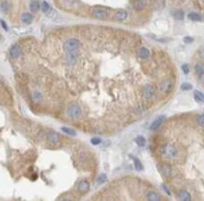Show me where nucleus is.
<instances>
[{
  "instance_id": "obj_16",
  "label": "nucleus",
  "mask_w": 204,
  "mask_h": 201,
  "mask_svg": "<svg viewBox=\"0 0 204 201\" xmlns=\"http://www.w3.org/2000/svg\"><path fill=\"white\" fill-rule=\"evenodd\" d=\"M147 198H148V200H150V201H160V200H161L160 197L157 195L156 192H154V191H150V192L147 194Z\"/></svg>"
},
{
  "instance_id": "obj_23",
  "label": "nucleus",
  "mask_w": 204,
  "mask_h": 201,
  "mask_svg": "<svg viewBox=\"0 0 204 201\" xmlns=\"http://www.w3.org/2000/svg\"><path fill=\"white\" fill-rule=\"evenodd\" d=\"M40 8H41V10H42L43 13H48V12L50 11V5H49V4L47 1H45V0L41 2Z\"/></svg>"
},
{
  "instance_id": "obj_15",
  "label": "nucleus",
  "mask_w": 204,
  "mask_h": 201,
  "mask_svg": "<svg viewBox=\"0 0 204 201\" xmlns=\"http://www.w3.org/2000/svg\"><path fill=\"white\" fill-rule=\"evenodd\" d=\"M133 6L135 10H142L145 7V2L144 0H135L133 4Z\"/></svg>"
},
{
  "instance_id": "obj_35",
  "label": "nucleus",
  "mask_w": 204,
  "mask_h": 201,
  "mask_svg": "<svg viewBox=\"0 0 204 201\" xmlns=\"http://www.w3.org/2000/svg\"><path fill=\"white\" fill-rule=\"evenodd\" d=\"M200 56H201L202 58H204V47H202V48L200 49Z\"/></svg>"
},
{
  "instance_id": "obj_19",
  "label": "nucleus",
  "mask_w": 204,
  "mask_h": 201,
  "mask_svg": "<svg viewBox=\"0 0 204 201\" xmlns=\"http://www.w3.org/2000/svg\"><path fill=\"white\" fill-rule=\"evenodd\" d=\"M0 7H1V11L2 12L7 13L9 10H10L11 5H10V3H9L8 1H3L1 3V5H0Z\"/></svg>"
},
{
  "instance_id": "obj_17",
  "label": "nucleus",
  "mask_w": 204,
  "mask_h": 201,
  "mask_svg": "<svg viewBox=\"0 0 204 201\" xmlns=\"http://www.w3.org/2000/svg\"><path fill=\"white\" fill-rule=\"evenodd\" d=\"M48 140L51 143H57L59 140V135L55 132H51L48 136Z\"/></svg>"
},
{
  "instance_id": "obj_28",
  "label": "nucleus",
  "mask_w": 204,
  "mask_h": 201,
  "mask_svg": "<svg viewBox=\"0 0 204 201\" xmlns=\"http://www.w3.org/2000/svg\"><path fill=\"white\" fill-rule=\"evenodd\" d=\"M106 181H107V175L106 174H100L97 179V183L98 184H102Z\"/></svg>"
},
{
  "instance_id": "obj_18",
  "label": "nucleus",
  "mask_w": 204,
  "mask_h": 201,
  "mask_svg": "<svg viewBox=\"0 0 204 201\" xmlns=\"http://www.w3.org/2000/svg\"><path fill=\"white\" fill-rule=\"evenodd\" d=\"M188 17H189L190 20H192L193 22H200V21L202 20L201 16L199 14H197V13H190Z\"/></svg>"
},
{
  "instance_id": "obj_21",
  "label": "nucleus",
  "mask_w": 204,
  "mask_h": 201,
  "mask_svg": "<svg viewBox=\"0 0 204 201\" xmlns=\"http://www.w3.org/2000/svg\"><path fill=\"white\" fill-rule=\"evenodd\" d=\"M32 99L35 103H39L41 101L42 99V95L40 94V92L39 91H34L33 94H32Z\"/></svg>"
},
{
  "instance_id": "obj_11",
  "label": "nucleus",
  "mask_w": 204,
  "mask_h": 201,
  "mask_svg": "<svg viewBox=\"0 0 204 201\" xmlns=\"http://www.w3.org/2000/svg\"><path fill=\"white\" fill-rule=\"evenodd\" d=\"M21 54H22V50L21 48L18 47V46L14 45L13 46V47L11 48L10 49V56L14 58H17V57H19L21 56Z\"/></svg>"
},
{
  "instance_id": "obj_22",
  "label": "nucleus",
  "mask_w": 204,
  "mask_h": 201,
  "mask_svg": "<svg viewBox=\"0 0 204 201\" xmlns=\"http://www.w3.org/2000/svg\"><path fill=\"white\" fill-rule=\"evenodd\" d=\"M30 9H31V11L33 12V13L38 12L39 9H40V4L38 3V1H32L30 4Z\"/></svg>"
},
{
  "instance_id": "obj_4",
  "label": "nucleus",
  "mask_w": 204,
  "mask_h": 201,
  "mask_svg": "<svg viewBox=\"0 0 204 201\" xmlns=\"http://www.w3.org/2000/svg\"><path fill=\"white\" fill-rule=\"evenodd\" d=\"M164 154L166 157H168L169 158H175L177 157L178 155V150L177 148H175L172 145H168L166 146L164 149Z\"/></svg>"
},
{
  "instance_id": "obj_26",
  "label": "nucleus",
  "mask_w": 204,
  "mask_h": 201,
  "mask_svg": "<svg viewBox=\"0 0 204 201\" xmlns=\"http://www.w3.org/2000/svg\"><path fill=\"white\" fill-rule=\"evenodd\" d=\"M133 162H134V167L137 171H142L143 170V166H142V164L141 163V161L137 159V158H134L133 159Z\"/></svg>"
},
{
  "instance_id": "obj_14",
  "label": "nucleus",
  "mask_w": 204,
  "mask_h": 201,
  "mask_svg": "<svg viewBox=\"0 0 204 201\" xmlns=\"http://www.w3.org/2000/svg\"><path fill=\"white\" fill-rule=\"evenodd\" d=\"M178 198L182 201H190L192 197L187 191H180L178 194Z\"/></svg>"
},
{
  "instance_id": "obj_2",
  "label": "nucleus",
  "mask_w": 204,
  "mask_h": 201,
  "mask_svg": "<svg viewBox=\"0 0 204 201\" xmlns=\"http://www.w3.org/2000/svg\"><path fill=\"white\" fill-rule=\"evenodd\" d=\"M67 114L71 118H73V119H78V118L81 116V108L78 105L73 104V105L68 106Z\"/></svg>"
},
{
  "instance_id": "obj_3",
  "label": "nucleus",
  "mask_w": 204,
  "mask_h": 201,
  "mask_svg": "<svg viewBox=\"0 0 204 201\" xmlns=\"http://www.w3.org/2000/svg\"><path fill=\"white\" fill-rule=\"evenodd\" d=\"M92 15H93V17L96 18V19L106 20L109 15V13L104 8H96L95 10L92 12Z\"/></svg>"
},
{
  "instance_id": "obj_5",
  "label": "nucleus",
  "mask_w": 204,
  "mask_h": 201,
  "mask_svg": "<svg viewBox=\"0 0 204 201\" xmlns=\"http://www.w3.org/2000/svg\"><path fill=\"white\" fill-rule=\"evenodd\" d=\"M154 88L151 84H147L142 88V95L145 98L149 99L154 96Z\"/></svg>"
},
{
  "instance_id": "obj_31",
  "label": "nucleus",
  "mask_w": 204,
  "mask_h": 201,
  "mask_svg": "<svg viewBox=\"0 0 204 201\" xmlns=\"http://www.w3.org/2000/svg\"><path fill=\"white\" fill-rule=\"evenodd\" d=\"M197 123L200 126L204 127V114H201L197 118Z\"/></svg>"
},
{
  "instance_id": "obj_8",
  "label": "nucleus",
  "mask_w": 204,
  "mask_h": 201,
  "mask_svg": "<svg viewBox=\"0 0 204 201\" xmlns=\"http://www.w3.org/2000/svg\"><path fill=\"white\" fill-rule=\"evenodd\" d=\"M78 189L80 192L81 193H86L89 191L90 189V183L85 181V180H82L79 182V184H78Z\"/></svg>"
},
{
  "instance_id": "obj_24",
  "label": "nucleus",
  "mask_w": 204,
  "mask_h": 201,
  "mask_svg": "<svg viewBox=\"0 0 204 201\" xmlns=\"http://www.w3.org/2000/svg\"><path fill=\"white\" fill-rule=\"evenodd\" d=\"M62 132L64 133H66L67 135H71V136H75L76 135V132L73 129H71V128H68V127H63Z\"/></svg>"
},
{
  "instance_id": "obj_13",
  "label": "nucleus",
  "mask_w": 204,
  "mask_h": 201,
  "mask_svg": "<svg viewBox=\"0 0 204 201\" xmlns=\"http://www.w3.org/2000/svg\"><path fill=\"white\" fill-rule=\"evenodd\" d=\"M139 57L142 59H147L150 57V50L147 48H142L139 50Z\"/></svg>"
},
{
  "instance_id": "obj_36",
  "label": "nucleus",
  "mask_w": 204,
  "mask_h": 201,
  "mask_svg": "<svg viewBox=\"0 0 204 201\" xmlns=\"http://www.w3.org/2000/svg\"><path fill=\"white\" fill-rule=\"evenodd\" d=\"M1 24H2V26H3V28L5 30V31H7L8 30V28H7V25L5 24V22L3 21V20H1Z\"/></svg>"
},
{
  "instance_id": "obj_34",
  "label": "nucleus",
  "mask_w": 204,
  "mask_h": 201,
  "mask_svg": "<svg viewBox=\"0 0 204 201\" xmlns=\"http://www.w3.org/2000/svg\"><path fill=\"white\" fill-rule=\"evenodd\" d=\"M193 41V39L190 38V37H185L184 38V42H186V43H191Z\"/></svg>"
},
{
  "instance_id": "obj_25",
  "label": "nucleus",
  "mask_w": 204,
  "mask_h": 201,
  "mask_svg": "<svg viewBox=\"0 0 204 201\" xmlns=\"http://www.w3.org/2000/svg\"><path fill=\"white\" fill-rule=\"evenodd\" d=\"M135 142L137 143L138 146H140V147H143L146 143V140L144 137L142 136H138L137 138L135 139Z\"/></svg>"
},
{
  "instance_id": "obj_27",
  "label": "nucleus",
  "mask_w": 204,
  "mask_h": 201,
  "mask_svg": "<svg viewBox=\"0 0 204 201\" xmlns=\"http://www.w3.org/2000/svg\"><path fill=\"white\" fill-rule=\"evenodd\" d=\"M195 71H196V74H197L200 77H201V76L204 74V68L202 67V65H200V63L196 65V66H195Z\"/></svg>"
},
{
  "instance_id": "obj_33",
  "label": "nucleus",
  "mask_w": 204,
  "mask_h": 201,
  "mask_svg": "<svg viewBox=\"0 0 204 201\" xmlns=\"http://www.w3.org/2000/svg\"><path fill=\"white\" fill-rule=\"evenodd\" d=\"M182 70H183V72H184L185 74H187L188 72H189V71H190V68H189L188 65H186V63H184V65H182Z\"/></svg>"
},
{
  "instance_id": "obj_20",
  "label": "nucleus",
  "mask_w": 204,
  "mask_h": 201,
  "mask_svg": "<svg viewBox=\"0 0 204 201\" xmlns=\"http://www.w3.org/2000/svg\"><path fill=\"white\" fill-rule=\"evenodd\" d=\"M193 95H194V98H195L197 101L204 103V94H202L201 91H199V90L194 91Z\"/></svg>"
},
{
  "instance_id": "obj_12",
  "label": "nucleus",
  "mask_w": 204,
  "mask_h": 201,
  "mask_svg": "<svg viewBox=\"0 0 204 201\" xmlns=\"http://www.w3.org/2000/svg\"><path fill=\"white\" fill-rule=\"evenodd\" d=\"M22 21L25 24H31L33 21V16L29 13H24L22 15Z\"/></svg>"
},
{
  "instance_id": "obj_32",
  "label": "nucleus",
  "mask_w": 204,
  "mask_h": 201,
  "mask_svg": "<svg viewBox=\"0 0 204 201\" xmlns=\"http://www.w3.org/2000/svg\"><path fill=\"white\" fill-rule=\"evenodd\" d=\"M90 142L92 145H99L101 143V140L99 138H92L90 140Z\"/></svg>"
},
{
  "instance_id": "obj_7",
  "label": "nucleus",
  "mask_w": 204,
  "mask_h": 201,
  "mask_svg": "<svg viewBox=\"0 0 204 201\" xmlns=\"http://www.w3.org/2000/svg\"><path fill=\"white\" fill-rule=\"evenodd\" d=\"M173 88V83L169 80H163L160 84V90L163 91L164 93H168L171 91Z\"/></svg>"
},
{
  "instance_id": "obj_29",
  "label": "nucleus",
  "mask_w": 204,
  "mask_h": 201,
  "mask_svg": "<svg viewBox=\"0 0 204 201\" xmlns=\"http://www.w3.org/2000/svg\"><path fill=\"white\" fill-rule=\"evenodd\" d=\"M174 17L175 18V19H177V20H182L183 18V12L181 11V10L175 11V14H174Z\"/></svg>"
},
{
  "instance_id": "obj_30",
  "label": "nucleus",
  "mask_w": 204,
  "mask_h": 201,
  "mask_svg": "<svg viewBox=\"0 0 204 201\" xmlns=\"http://www.w3.org/2000/svg\"><path fill=\"white\" fill-rule=\"evenodd\" d=\"M192 89V84L190 83H187V82H184V83H183L181 85V89L182 90H184V91H186V90H190Z\"/></svg>"
},
{
  "instance_id": "obj_10",
  "label": "nucleus",
  "mask_w": 204,
  "mask_h": 201,
  "mask_svg": "<svg viewBox=\"0 0 204 201\" xmlns=\"http://www.w3.org/2000/svg\"><path fill=\"white\" fill-rule=\"evenodd\" d=\"M66 61L69 65H75L77 61V52L66 53Z\"/></svg>"
},
{
  "instance_id": "obj_9",
  "label": "nucleus",
  "mask_w": 204,
  "mask_h": 201,
  "mask_svg": "<svg viewBox=\"0 0 204 201\" xmlns=\"http://www.w3.org/2000/svg\"><path fill=\"white\" fill-rule=\"evenodd\" d=\"M127 12L126 11H124V10H119L117 11L115 15H114V19L116 21H118V22H122V21H125L126 18H127Z\"/></svg>"
},
{
  "instance_id": "obj_1",
  "label": "nucleus",
  "mask_w": 204,
  "mask_h": 201,
  "mask_svg": "<svg viewBox=\"0 0 204 201\" xmlns=\"http://www.w3.org/2000/svg\"><path fill=\"white\" fill-rule=\"evenodd\" d=\"M80 46H81V43L78 40L69 39L64 42V50H66V53H68V52H78V50L80 48Z\"/></svg>"
},
{
  "instance_id": "obj_6",
  "label": "nucleus",
  "mask_w": 204,
  "mask_h": 201,
  "mask_svg": "<svg viewBox=\"0 0 204 201\" xmlns=\"http://www.w3.org/2000/svg\"><path fill=\"white\" fill-rule=\"evenodd\" d=\"M165 120H166V116H165V115H160V116H159V117L156 118V119L152 122V123L151 124L150 129L152 130V131L159 129V128L161 126V124L164 123Z\"/></svg>"
},
{
  "instance_id": "obj_37",
  "label": "nucleus",
  "mask_w": 204,
  "mask_h": 201,
  "mask_svg": "<svg viewBox=\"0 0 204 201\" xmlns=\"http://www.w3.org/2000/svg\"><path fill=\"white\" fill-rule=\"evenodd\" d=\"M163 189H164L166 190V193H168V195H170V192H169V189H168V188H166V185H163Z\"/></svg>"
}]
</instances>
